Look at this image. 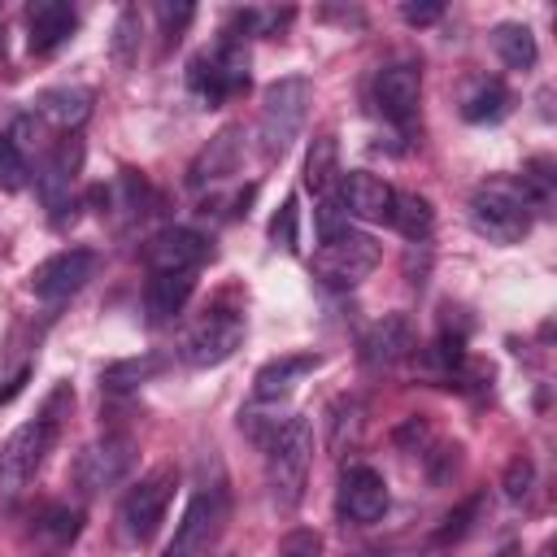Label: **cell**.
Segmentation results:
<instances>
[{"label": "cell", "mask_w": 557, "mask_h": 557, "mask_svg": "<svg viewBox=\"0 0 557 557\" xmlns=\"http://www.w3.org/2000/svg\"><path fill=\"white\" fill-rule=\"evenodd\" d=\"M309 104H313V87L309 78L292 74V78H278L265 87L261 96V113H257V148H261V161L274 165L292 152V144L300 139L305 131V117H309Z\"/></svg>", "instance_id": "1"}, {"label": "cell", "mask_w": 557, "mask_h": 557, "mask_svg": "<svg viewBox=\"0 0 557 557\" xmlns=\"http://www.w3.org/2000/svg\"><path fill=\"white\" fill-rule=\"evenodd\" d=\"M313 466V426L309 418H287L265 444V479L278 509H296Z\"/></svg>", "instance_id": "2"}, {"label": "cell", "mask_w": 557, "mask_h": 557, "mask_svg": "<svg viewBox=\"0 0 557 557\" xmlns=\"http://www.w3.org/2000/svg\"><path fill=\"white\" fill-rule=\"evenodd\" d=\"M531 200L518 183L496 178L470 196V226L492 244H518L531 231Z\"/></svg>", "instance_id": "3"}, {"label": "cell", "mask_w": 557, "mask_h": 557, "mask_svg": "<svg viewBox=\"0 0 557 557\" xmlns=\"http://www.w3.org/2000/svg\"><path fill=\"white\" fill-rule=\"evenodd\" d=\"M174 487H178V470H174V466H157V470H148V474L122 496L117 522H122V535H126L131 544H148V540L157 535V527H161V518H165V509H170V500H174Z\"/></svg>", "instance_id": "4"}, {"label": "cell", "mask_w": 557, "mask_h": 557, "mask_svg": "<svg viewBox=\"0 0 557 557\" xmlns=\"http://www.w3.org/2000/svg\"><path fill=\"white\" fill-rule=\"evenodd\" d=\"M226 518H231V500H226L222 487L196 492L183 509V522L174 527V540L165 544V557H205L218 544Z\"/></svg>", "instance_id": "5"}, {"label": "cell", "mask_w": 557, "mask_h": 557, "mask_svg": "<svg viewBox=\"0 0 557 557\" xmlns=\"http://www.w3.org/2000/svg\"><path fill=\"white\" fill-rule=\"evenodd\" d=\"M187 83H191V91H196L205 104H222V100H231L235 91H244V87H248V52H244V44L222 39L213 52L191 57Z\"/></svg>", "instance_id": "6"}, {"label": "cell", "mask_w": 557, "mask_h": 557, "mask_svg": "<svg viewBox=\"0 0 557 557\" xmlns=\"http://www.w3.org/2000/svg\"><path fill=\"white\" fill-rule=\"evenodd\" d=\"M52 440H57V426L35 418V422H22L17 431H9V440L0 444V492L4 496H17L44 466V457L52 453Z\"/></svg>", "instance_id": "7"}, {"label": "cell", "mask_w": 557, "mask_h": 557, "mask_svg": "<svg viewBox=\"0 0 557 557\" xmlns=\"http://www.w3.org/2000/svg\"><path fill=\"white\" fill-rule=\"evenodd\" d=\"M131 466H135V440L131 435H100L74 457L70 479L83 496H96L104 487H117L131 474Z\"/></svg>", "instance_id": "8"}, {"label": "cell", "mask_w": 557, "mask_h": 557, "mask_svg": "<svg viewBox=\"0 0 557 557\" xmlns=\"http://www.w3.org/2000/svg\"><path fill=\"white\" fill-rule=\"evenodd\" d=\"M309 265H313L318 283H326V287H357L379 265V244L361 231H344V235L326 239Z\"/></svg>", "instance_id": "9"}, {"label": "cell", "mask_w": 557, "mask_h": 557, "mask_svg": "<svg viewBox=\"0 0 557 557\" xmlns=\"http://www.w3.org/2000/svg\"><path fill=\"white\" fill-rule=\"evenodd\" d=\"M244 344V318L239 313H209L205 322H196L183 339V361L196 366V370H209V366H222L235 357V348Z\"/></svg>", "instance_id": "10"}, {"label": "cell", "mask_w": 557, "mask_h": 557, "mask_svg": "<svg viewBox=\"0 0 557 557\" xmlns=\"http://www.w3.org/2000/svg\"><path fill=\"white\" fill-rule=\"evenodd\" d=\"M144 261L152 274H196L209 261V239L187 226H165L144 244Z\"/></svg>", "instance_id": "11"}, {"label": "cell", "mask_w": 557, "mask_h": 557, "mask_svg": "<svg viewBox=\"0 0 557 557\" xmlns=\"http://www.w3.org/2000/svg\"><path fill=\"white\" fill-rule=\"evenodd\" d=\"M96 274V252L87 248H65V252H52L48 261H39L30 270V292L39 300H65L74 296L87 278Z\"/></svg>", "instance_id": "12"}, {"label": "cell", "mask_w": 557, "mask_h": 557, "mask_svg": "<svg viewBox=\"0 0 557 557\" xmlns=\"http://www.w3.org/2000/svg\"><path fill=\"white\" fill-rule=\"evenodd\" d=\"M418 100H422V74H418V65L396 61V65H383L374 74V109L387 122L409 126L418 117Z\"/></svg>", "instance_id": "13"}, {"label": "cell", "mask_w": 557, "mask_h": 557, "mask_svg": "<svg viewBox=\"0 0 557 557\" xmlns=\"http://www.w3.org/2000/svg\"><path fill=\"white\" fill-rule=\"evenodd\" d=\"M339 513L361 527H370L387 513V483L374 466H348L339 474Z\"/></svg>", "instance_id": "14"}, {"label": "cell", "mask_w": 557, "mask_h": 557, "mask_svg": "<svg viewBox=\"0 0 557 557\" xmlns=\"http://www.w3.org/2000/svg\"><path fill=\"white\" fill-rule=\"evenodd\" d=\"M78 170H83V139L78 135H65L48 152V161L39 170V196H44L52 222H61V209H70V187H74Z\"/></svg>", "instance_id": "15"}, {"label": "cell", "mask_w": 557, "mask_h": 557, "mask_svg": "<svg viewBox=\"0 0 557 557\" xmlns=\"http://www.w3.org/2000/svg\"><path fill=\"white\" fill-rule=\"evenodd\" d=\"M348 218H361V222H387L392 218V200H396V187L383 183L379 174L370 170H348L339 174V196Z\"/></svg>", "instance_id": "16"}, {"label": "cell", "mask_w": 557, "mask_h": 557, "mask_svg": "<svg viewBox=\"0 0 557 557\" xmlns=\"http://www.w3.org/2000/svg\"><path fill=\"white\" fill-rule=\"evenodd\" d=\"M418 348L413 322L405 313H383L366 335H361V361L370 370H392L396 361H405Z\"/></svg>", "instance_id": "17"}, {"label": "cell", "mask_w": 557, "mask_h": 557, "mask_svg": "<svg viewBox=\"0 0 557 557\" xmlns=\"http://www.w3.org/2000/svg\"><path fill=\"white\" fill-rule=\"evenodd\" d=\"M78 26V13L65 4V0H35L30 9H26V44H30V52H52V48H61L65 39H70V30Z\"/></svg>", "instance_id": "18"}, {"label": "cell", "mask_w": 557, "mask_h": 557, "mask_svg": "<svg viewBox=\"0 0 557 557\" xmlns=\"http://www.w3.org/2000/svg\"><path fill=\"white\" fill-rule=\"evenodd\" d=\"M91 87H78V83H65V87H44V91H35V113L44 117V122H52V126H61V131H74V126H83L87 122V113H91Z\"/></svg>", "instance_id": "19"}, {"label": "cell", "mask_w": 557, "mask_h": 557, "mask_svg": "<svg viewBox=\"0 0 557 557\" xmlns=\"http://www.w3.org/2000/svg\"><path fill=\"white\" fill-rule=\"evenodd\" d=\"M309 370H318V357L313 352H287V357H274L257 370L252 379V396L257 400H283Z\"/></svg>", "instance_id": "20"}, {"label": "cell", "mask_w": 557, "mask_h": 557, "mask_svg": "<svg viewBox=\"0 0 557 557\" xmlns=\"http://www.w3.org/2000/svg\"><path fill=\"white\" fill-rule=\"evenodd\" d=\"M191 287H196V274H152L148 287H144V309L152 322H170L183 313V305L191 300Z\"/></svg>", "instance_id": "21"}, {"label": "cell", "mask_w": 557, "mask_h": 557, "mask_svg": "<svg viewBox=\"0 0 557 557\" xmlns=\"http://www.w3.org/2000/svg\"><path fill=\"white\" fill-rule=\"evenodd\" d=\"M161 366H165V357H157V352L117 357V361H109V366L100 370V387H104V392H135V387H144L148 379H157Z\"/></svg>", "instance_id": "22"}, {"label": "cell", "mask_w": 557, "mask_h": 557, "mask_svg": "<svg viewBox=\"0 0 557 557\" xmlns=\"http://www.w3.org/2000/svg\"><path fill=\"white\" fill-rule=\"evenodd\" d=\"M492 48H496V57H500L509 70H531L535 57H540L535 35H531L527 22H500V26H492Z\"/></svg>", "instance_id": "23"}, {"label": "cell", "mask_w": 557, "mask_h": 557, "mask_svg": "<svg viewBox=\"0 0 557 557\" xmlns=\"http://www.w3.org/2000/svg\"><path fill=\"white\" fill-rule=\"evenodd\" d=\"M235 157H239V131H235V126H226V131H222V135H213V139H209V148L196 157V165H191V183L226 178V174L235 170Z\"/></svg>", "instance_id": "24"}, {"label": "cell", "mask_w": 557, "mask_h": 557, "mask_svg": "<svg viewBox=\"0 0 557 557\" xmlns=\"http://www.w3.org/2000/svg\"><path fill=\"white\" fill-rule=\"evenodd\" d=\"M339 174L344 170H339V144H335V135H318L313 148H309V157H305V187L318 191V196H331V187H335Z\"/></svg>", "instance_id": "25"}, {"label": "cell", "mask_w": 557, "mask_h": 557, "mask_svg": "<svg viewBox=\"0 0 557 557\" xmlns=\"http://www.w3.org/2000/svg\"><path fill=\"white\" fill-rule=\"evenodd\" d=\"M139 39H144L139 9L126 4V9L113 17V35H109V61H113V70H131V65H135V57H139Z\"/></svg>", "instance_id": "26"}, {"label": "cell", "mask_w": 557, "mask_h": 557, "mask_svg": "<svg viewBox=\"0 0 557 557\" xmlns=\"http://www.w3.org/2000/svg\"><path fill=\"white\" fill-rule=\"evenodd\" d=\"M387 222H392L405 239H426L435 213H431V200H426V196H418V191H396V200H392V218H387Z\"/></svg>", "instance_id": "27"}, {"label": "cell", "mask_w": 557, "mask_h": 557, "mask_svg": "<svg viewBox=\"0 0 557 557\" xmlns=\"http://www.w3.org/2000/svg\"><path fill=\"white\" fill-rule=\"evenodd\" d=\"M505 113H509V91H505L500 78L479 83V87L466 96V104H461V117H466V122H500Z\"/></svg>", "instance_id": "28"}, {"label": "cell", "mask_w": 557, "mask_h": 557, "mask_svg": "<svg viewBox=\"0 0 557 557\" xmlns=\"http://www.w3.org/2000/svg\"><path fill=\"white\" fill-rule=\"evenodd\" d=\"M292 22V9H235L226 35L244 30V35H278Z\"/></svg>", "instance_id": "29"}, {"label": "cell", "mask_w": 557, "mask_h": 557, "mask_svg": "<svg viewBox=\"0 0 557 557\" xmlns=\"http://www.w3.org/2000/svg\"><path fill=\"white\" fill-rule=\"evenodd\" d=\"M26 157H22V148L9 139V135H0V191H22L26 187Z\"/></svg>", "instance_id": "30"}, {"label": "cell", "mask_w": 557, "mask_h": 557, "mask_svg": "<svg viewBox=\"0 0 557 557\" xmlns=\"http://www.w3.org/2000/svg\"><path fill=\"white\" fill-rule=\"evenodd\" d=\"M39 531L65 544V540H74V535L83 531V513H78V509H70V505H52V509H44Z\"/></svg>", "instance_id": "31"}, {"label": "cell", "mask_w": 557, "mask_h": 557, "mask_svg": "<svg viewBox=\"0 0 557 557\" xmlns=\"http://www.w3.org/2000/svg\"><path fill=\"white\" fill-rule=\"evenodd\" d=\"M313 226H318V239H322V244L335 239V235H344V231H352V226H348V213H344V205H339L335 196H322V200H318Z\"/></svg>", "instance_id": "32"}, {"label": "cell", "mask_w": 557, "mask_h": 557, "mask_svg": "<svg viewBox=\"0 0 557 557\" xmlns=\"http://www.w3.org/2000/svg\"><path fill=\"white\" fill-rule=\"evenodd\" d=\"M479 509H483V496H470V500H466L461 509H453V513L444 518V527H440V544H453V540L470 535V527H474Z\"/></svg>", "instance_id": "33"}, {"label": "cell", "mask_w": 557, "mask_h": 557, "mask_svg": "<svg viewBox=\"0 0 557 557\" xmlns=\"http://www.w3.org/2000/svg\"><path fill=\"white\" fill-rule=\"evenodd\" d=\"M296 222H300V213H296V196H287L283 205H278V213L270 218V239L278 244V248H296Z\"/></svg>", "instance_id": "34"}, {"label": "cell", "mask_w": 557, "mask_h": 557, "mask_svg": "<svg viewBox=\"0 0 557 557\" xmlns=\"http://www.w3.org/2000/svg\"><path fill=\"white\" fill-rule=\"evenodd\" d=\"M531 483H535V466H531L527 457H513V461L505 466V483H500L505 496H509V500H522V496L531 492Z\"/></svg>", "instance_id": "35"}, {"label": "cell", "mask_w": 557, "mask_h": 557, "mask_svg": "<svg viewBox=\"0 0 557 557\" xmlns=\"http://www.w3.org/2000/svg\"><path fill=\"white\" fill-rule=\"evenodd\" d=\"M344 431H357V400H335L331 405V448H344Z\"/></svg>", "instance_id": "36"}, {"label": "cell", "mask_w": 557, "mask_h": 557, "mask_svg": "<svg viewBox=\"0 0 557 557\" xmlns=\"http://www.w3.org/2000/svg\"><path fill=\"white\" fill-rule=\"evenodd\" d=\"M157 13H161V22H165V35H170V39H178V35H183V26L196 17V9H191V4H157Z\"/></svg>", "instance_id": "37"}, {"label": "cell", "mask_w": 557, "mask_h": 557, "mask_svg": "<svg viewBox=\"0 0 557 557\" xmlns=\"http://www.w3.org/2000/svg\"><path fill=\"white\" fill-rule=\"evenodd\" d=\"M440 13H444V4H405L400 9V17L409 22V26H431V22H440Z\"/></svg>", "instance_id": "38"}, {"label": "cell", "mask_w": 557, "mask_h": 557, "mask_svg": "<svg viewBox=\"0 0 557 557\" xmlns=\"http://www.w3.org/2000/svg\"><path fill=\"white\" fill-rule=\"evenodd\" d=\"M17 148H35L39 139H44V126L39 122H30V117H17V126H13V135H9Z\"/></svg>", "instance_id": "39"}, {"label": "cell", "mask_w": 557, "mask_h": 557, "mask_svg": "<svg viewBox=\"0 0 557 557\" xmlns=\"http://www.w3.org/2000/svg\"><path fill=\"white\" fill-rule=\"evenodd\" d=\"M283 557H318V540H309V535H296L292 544H287V553Z\"/></svg>", "instance_id": "40"}, {"label": "cell", "mask_w": 557, "mask_h": 557, "mask_svg": "<svg viewBox=\"0 0 557 557\" xmlns=\"http://www.w3.org/2000/svg\"><path fill=\"white\" fill-rule=\"evenodd\" d=\"M26 374H30V370H17V374H13V379H9L4 387H0V405H9V400H13L17 392H22V383H26Z\"/></svg>", "instance_id": "41"}, {"label": "cell", "mask_w": 557, "mask_h": 557, "mask_svg": "<svg viewBox=\"0 0 557 557\" xmlns=\"http://www.w3.org/2000/svg\"><path fill=\"white\" fill-rule=\"evenodd\" d=\"M0 52H4V26H0Z\"/></svg>", "instance_id": "42"}]
</instances>
